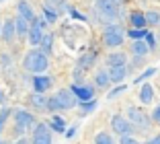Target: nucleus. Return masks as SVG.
<instances>
[{
	"mask_svg": "<svg viewBox=\"0 0 160 144\" xmlns=\"http://www.w3.org/2000/svg\"><path fill=\"white\" fill-rule=\"evenodd\" d=\"M150 142H152V144H160V134H156V136H154V138H152V140H150Z\"/></svg>",
	"mask_w": 160,
	"mask_h": 144,
	"instance_id": "79ce46f5",
	"label": "nucleus"
},
{
	"mask_svg": "<svg viewBox=\"0 0 160 144\" xmlns=\"http://www.w3.org/2000/svg\"><path fill=\"white\" fill-rule=\"evenodd\" d=\"M94 84L99 88H107L111 84V76H109V70H97L94 74Z\"/></svg>",
	"mask_w": 160,
	"mask_h": 144,
	"instance_id": "5701e85b",
	"label": "nucleus"
},
{
	"mask_svg": "<svg viewBox=\"0 0 160 144\" xmlns=\"http://www.w3.org/2000/svg\"><path fill=\"white\" fill-rule=\"evenodd\" d=\"M64 136H66L68 140H70V138H74V136H76V125H70V128L66 130V134H64Z\"/></svg>",
	"mask_w": 160,
	"mask_h": 144,
	"instance_id": "ea45409f",
	"label": "nucleus"
},
{
	"mask_svg": "<svg viewBox=\"0 0 160 144\" xmlns=\"http://www.w3.org/2000/svg\"><path fill=\"white\" fill-rule=\"evenodd\" d=\"M123 39H125V31H123L121 25L117 23H109L103 31V43L109 50H117L119 45H123Z\"/></svg>",
	"mask_w": 160,
	"mask_h": 144,
	"instance_id": "f03ea898",
	"label": "nucleus"
},
{
	"mask_svg": "<svg viewBox=\"0 0 160 144\" xmlns=\"http://www.w3.org/2000/svg\"><path fill=\"white\" fill-rule=\"evenodd\" d=\"M14 144H31V140H27V138H21V140H17Z\"/></svg>",
	"mask_w": 160,
	"mask_h": 144,
	"instance_id": "a19ab883",
	"label": "nucleus"
},
{
	"mask_svg": "<svg viewBox=\"0 0 160 144\" xmlns=\"http://www.w3.org/2000/svg\"><path fill=\"white\" fill-rule=\"evenodd\" d=\"M94 144H117L113 140V136L109 134V132H99V134L94 136Z\"/></svg>",
	"mask_w": 160,
	"mask_h": 144,
	"instance_id": "bb28decb",
	"label": "nucleus"
},
{
	"mask_svg": "<svg viewBox=\"0 0 160 144\" xmlns=\"http://www.w3.org/2000/svg\"><path fill=\"white\" fill-rule=\"evenodd\" d=\"M70 91L78 97V101H90L94 99V87L92 84H70Z\"/></svg>",
	"mask_w": 160,
	"mask_h": 144,
	"instance_id": "1a4fd4ad",
	"label": "nucleus"
},
{
	"mask_svg": "<svg viewBox=\"0 0 160 144\" xmlns=\"http://www.w3.org/2000/svg\"><path fill=\"white\" fill-rule=\"evenodd\" d=\"M146 23L150 25V27L160 25V13L158 10H146Z\"/></svg>",
	"mask_w": 160,
	"mask_h": 144,
	"instance_id": "c756f323",
	"label": "nucleus"
},
{
	"mask_svg": "<svg viewBox=\"0 0 160 144\" xmlns=\"http://www.w3.org/2000/svg\"><path fill=\"white\" fill-rule=\"evenodd\" d=\"M127 120L133 124V128H138V130H142V132H148L152 121H154L152 115H148L140 107H127Z\"/></svg>",
	"mask_w": 160,
	"mask_h": 144,
	"instance_id": "20e7f679",
	"label": "nucleus"
},
{
	"mask_svg": "<svg viewBox=\"0 0 160 144\" xmlns=\"http://www.w3.org/2000/svg\"><path fill=\"white\" fill-rule=\"evenodd\" d=\"M12 113H14V109H10V107H4V109H0V132L4 130L6 121L12 117Z\"/></svg>",
	"mask_w": 160,
	"mask_h": 144,
	"instance_id": "c85d7f7f",
	"label": "nucleus"
},
{
	"mask_svg": "<svg viewBox=\"0 0 160 144\" xmlns=\"http://www.w3.org/2000/svg\"><path fill=\"white\" fill-rule=\"evenodd\" d=\"M125 91H127V87H125V84H117V87H115L113 91H111V93L107 95V97H109V99H115V97H119L121 93H125Z\"/></svg>",
	"mask_w": 160,
	"mask_h": 144,
	"instance_id": "f704fd0d",
	"label": "nucleus"
},
{
	"mask_svg": "<svg viewBox=\"0 0 160 144\" xmlns=\"http://www.w3.org/2000/svg\"><path fill=\"white\" fill-rule=\"evenodd\" d=\"M146 43H148V47H150V50H156V37H154V33L148 31V35H146Z\"/></svg>",
	"mask_w": 160,
	"mask_h": 144,
	"instance_id": "c9c22d12",
	"label": "nucleus"
},
{
	"mask_svg": "<svg viewBox=\"0 0 160 144\" xmlns=\"http://www.w3.org/2000/svg\"><path fill=\"white\" fill-rule=\"evenodd\" d=\"M0 64H2V68L4 70H10V66H12V58H10V54H0Z\"/></svg>",
	"mask_w": 160,
	"mask_h": 144,
	"instance_id": "473e14b6",
	"label": "nucleus"
},
{
	"mask_svg": "<svg viewBox=\"0 0 160 144\" xmlns=\"http://www.w3.org/2000/svg\"><path fill=\"white\" fill-rule=\"evenodd\" d=\"M138 99H140L142 105H150L154 101V87L150 83H144L140 88V93H138Z\"/></svg>",
	"mask_w": 160,
	"mask_h": 144,
	"instance_id": "4468645a",
	"label": "nucleus"
},
{
	"mask_svg": "<svg viewBox=\"0 0 160 144\" xmlns=\"http://www.w3.org/2000/svg\"><path fill=\"white\" fill-rule=\"evenodd\" d=\"M111 130H113L115 134L121 138V136H132L136 128H133V124L127 120L125 115H119V113H115V115L111 117Z\"/></svg>",
	"mask_w": 160,
	"mask_h": 144,
	"instance_id": "423d86ee",
	"label": "nucleus"
},
{
	"mask_svg": "<svg viewBox=\"0 0 160 144\" xmlns=\"http://www.w3.org/2000/svg\"><path fill=\"white\" fill-rule=\"evenodd\" d=\"M0 37H2V21H0Z\"/></svg>",
	"mask_w": 160,
	"mask_h": 144,
	"instance_id": "c03bdc74",
	"label": "nucleus"
},
{
	"mask_svg": "<svg viewBox=\"0 0 160 144\" xmlns=\"http://www.w3.org/2000/svg\"><path fill=\"white\" fill-rule=\"evenodd\" d=\"M97 58H99V51H97V50H88V51H84V54L78 58V64H76V66H78V68H82L86 72L88 68H92V66H94Z\"/></svg>",
	"mask_w": 160,
	"mask_h": 144,
	"instance_id": "9b49d317",
	"label": "nucleus"
},
{
	"mask_svg": "<svg viewBox=\"0 0 160 144\" xmlns=\"http://www.w3.org/2000/svg\"><path fill=\"white\" fill-rule=\"evenodd\" d=\"M0 99H2V93H0Z\"/></svg>",
	"mask_w": 160,
	"mask_h": 144,
	"instance_id": "de8ad7c7",
	"label": "nucleus"
},
{
	"mask_svg": "<svg viewBox=\"0 0 160 144\" xmlns=\"http://www.w3.org/2000/svg\"><path fill=\"white\" fill-rule=\"evenodd\" d=\"M52 76H47V74H35L33 78H31V84H33L35 88V93H47L49 88H52Z\"/></svg>",
	"mask_w": 160,
	"mask_h": 144,
	"instance_id": "9d476101",
	"label": "nucleus"
},
{
	"mask_svg": "<svg viewBox=\"0 0 160 144\" xmlns=\"http://www.w3.org/2000/svg\"><path fill=\"white\" fill-rule=\"evenodd\" d=\"M14 37H17V25H14V19H8L2 25V39L6 43H12Z\"/></svg>",
	"mask_w": 160,
	"mask_h": 144,
	"instance_id": "dca6fc26",
	"label": "nucleus"
},
{
	"mask_svg": "<svg viewBox=\"0 0 160 144\" xmlns=\"http://www.w3.org/2000/svg\"><path fill=\"white\" fill-rule=\"evenodd\" d=\"M80 105V109H82V115H88V113H92L94 109H97V99H90V101H80L78 103Z\"/></svg>",
	"mask_w": 160,
	"mask_h": 144,
	"instance_id": "a878e982",
	"label": "nucleus"
},
{
	"mask_svg": "<svg viewBox=\"0 0 160 144\" xmlns=\"http://www.w3.org/2000/svg\"><path fill=\"white\" fill-rule=\"evenodd\" d=\"M113 2H117V4H119V6H121V4H123V2H125V0H113Z\"/></svg>",
	"mask_w": 160,
	"mask_h": 144,
	"instance_id": "37998d69",
	"label": "nucleus"
},
{
	"mask_svg": "<svg viewBox=\"0 0 160 144\" xmlns=\"http://www.w3.org/2000/svg\"><path fill=\"white\" fill-rule=\"evenodd\" d=\"M107 66L113 68V66H127V56L123 51H111L107 56Z\"/></svg>",
	"mask_w": 160,
	"mask_h": 144,
	"instance_id": "f3484780",
	"label": "nucleus"
},
{
	"mask_svg": "<svg viewBox=\"0 0 160 144\" xmlns=\"http://www.w3.org/2000/svg\"><path fill=\"white\" fill-rule=\"evenodd\" d=\"M0 144H6V142H2V140H0Z\"/></svg>",
	"mask_w": 160,
	"mask_h": 144,
	"instance_id": "49530a36",
	"label": "nucleus"
},
{
	"mask_svg": "<svg viewBox=\"0 0 160 144\" xmlns=\"http://www.w3.org/2000/svg\"><path fill=\"white\" fill-rule=\"evenodd\" d=\"M119 144H142V142H138L133 136H121V138H119Z\"/></svg>",
	"mask_w": 160,
	"mask_h": 144,
	"instance_id": "e433bc0d",
	"label": "nucleus"
},
{
	"mask_svg": "<svg viewBox=\"0 0 160 144\" xmlns=\"http://www.w3.org/2000/svg\"><path fill=\"white\" fill-rule=\"evenodd\" d=\"M17 8H19V14L23 17V19H27L29 23H33V21L37 19L35 10L31 8V4H29L27 0H19V2H17Z\"/></svg>",
	"mask_w": 160,
	"mask_h": 144,
	"instance_id": "2eb2a0df",
	"label": "nucleus"
},
{
	"mask_svg": "<svg viewBox=\"0 0 160 144\" xmlns=\"http://www.w3.org/2000/svg\"><path fill=\"white\" fill-rule=\"evenodd\" d=\"M12 117H14V121H17V132H19V134H23V132H27V130H33L35 125H37V117L31 111H27V109H14Z\"/></svg>",
	"mask_w": 160,
	"mask_h": 144,
	"instance_id": "39448f33",
	"label": "nucleus"
},
{
	"mask_svg": "<svg viewBox=\"0 0 160 144\" xmlns=\"http://www.w3.org/2000/svg\"><path fill=\"white\" fill-rule=\"evenodd\" d=\"M152 120H154V124L160 125V105L154 107V111H152Z\"/></svg>",
	"mask_w": 160,
	"mask_h": 144,
	"instance_id": "58836bf2",
	"label": "nucleus"
},
{
	"mask_svg": "<svg viewBox=\"0 0 160 144\" xmlns=\"http://www.w3.org/2000/svg\"><path fill=\"white\" fill-rule=\"evenodd\" d=\"M39 50L45 54V56H52L53 54V35L52 33H45L41 39V43H39Z\"/></svg>",
	"mask_w": 160,
	"mask_h": 144,
	"instance_id": "b1692460",
	"label": "nucleus"
},
{
	"mask_svg": "<svg viewBox=\"0 0 160 144\" xmlns=\"http://www.w3.org/2000/svg\"><path fill=\"white\" fill-rule=\"evenodd\" d=\"M94 8L99 13L101 21H109V23H113L121 17V6L113 0H94Z\"/></svg>",
	"mask_w": 160,
	"mask_h": 144,
	"instance_id": "7ed1b4c3",
	"label": "nucleus"
},
{
	"mask_svg": "<svg viewBox=\"0 0 160 144\" xmlns=\"http://www.w3.org/2000/svg\"><path fill=\"white\" fill-rule=\"evenodd\" d=\"M49 128H52L53 132H58V134H66V130H68V125H66V121L62 120L58 113H53L52 117H49Z\"/></svg>",
	"mask_w": 160,
	"mask_h": 144,
	"instance_id": "aec40b11",
	"label": "nucleus"
},
{
	"mask_svg": "<svg viewBox=\"0 0 160 144\" xmlns=\"http://www.w3.org/2000/svg\"><path fill=\"white\" fill-rule=\"evenodd\" d=\"M31 144H52V128H49V124L37 121V125L33 128V134H31Z\"/></svg>",
	"mask_w": 160,
	"mask_h": 144,
	"instance_id": "0eeeda50",
	"label": "nucleus"
},
{
	"mask_svg": "<svg viewBox=\"0 0 160 144\" xmlns=\"http://www.w3.org/2000/svg\"><path fill=\"white\" fill-rule=\"evenodd\" d=\"M43 35H45V33H43V29H41V25H39V21L35 19L33 23H31V29H29V43H31V45H35V47H39V43H41V39H43Z\"/></svg>",
	"mask_w": 160,
	"mask_h": 144,
	"instance_id": "f8f14e48",
	"label": "nucleus"
},
{
	"mask_svg": "<svg viewBox=\"0 0 160 144\" xmlns=\"http://www.w3.org/2000/svg\"><path fill=\"white\" fill-rule=\"evenodd\" d=\"M47 111L52 113H56V111H64V109H62V105H60V101H58V97L56 95H52V97H47Z\"/></svg>",
	"mask_w": 160,
	"mask_h": 144,
	"instance_id": "cd10ccee",
	"label": "nucleus"
},
{
	"mask_svg": "<svg viewBox=\"0 0 160 144\" xmlns=\"http://www.w3.org/2000/svg\"><path fill=\"white\" fill-rule=\"evenodd\" d=\"M56 97H58V101H60V105H62L64 111H66V109H72V107H76L80 103L78 97L72 93L70 88H60V91L56 93Z\"/></svg>",
	"mask_w": 160,
	"mask_h": 144,
	"instance_id": "6e6552de",
	"label": "nucleus"
},
{
	"mask_svg": "<svg viewBox=\"0 0 160 144\" xmlns=\"http://www.w3.org/2000/svg\"><path fill=\"white\" fill-rule=\"evenodd\" d=\"M129 23H132L133 29H146V13H142V10H132L129 14Z\"/></svg>",
	"mask_w": 160,
	"mask_h": 144,
	"instance_id": "a211bd4d",
	"label": "nucleus"
},
{
	"mask_svg": "<svg viewBox=\"0 0 160 144\" xmlns=\"http://www.w3.org/2000/svg\"><path fill=\"white\" fill-rule=\"evenodd\" d=\"M148 51H150V47H148L146 39H138V41L132 43V54L133 56H140V58H146Z\"/></svg>",
	"mask_w": 160,
	"mask_h": 144,
	"instance_id": "412c9836",
	"label": "nucleus"
},
{
	"mask_svg": "<svg viewBox=\"0 0 160 144\" xmlns=\"http://www.w3.org/2000/svg\"><path fill=\"white\" fill-rule=\"evenodd\" d=\"M47 4L56 6L58 10H70V6L66 4V0H47Z\"/></svg>",
	"mask_w": 160,
	"mask_h": 144,
	"instance_id": "72a5a7b5",
	"label": "nucleus"
},
{
	"mask_svg": "<svg viewBox=\"0 0 160 144\" xmlns=\"http://www.w3.org/2000/svg\"><path fill=\"white\" fill-rule=\"evenodd\" d=\"M29 103L35 107V109H39V111H47V97L41 93H35L29 97Z\"/></svg>",
	"mask_w": 160,
	"mask_h": 144,
	"instance_id": "4be33fe9",
	"label": "nucleus"
},
{
	"mask_svg": "<svg viewBox=\"0 0 160 144\" xmlns=\"http://www.w3.org/2000/svg\"><path fill=\"white\" fill-rule=\"evenodd\" d=\"M68 14H70V17H74V19H78V21H86V17H84V14H80L78 10H76V8H72V6H70V10H68Z\"/></svg>",
	"mask_w": 160,
	"mask_h": 144,
	"instance_id": "4c0bfd02",
	"label": "nucleus"
},
{
	"mask_svg": "<svg viewBox=\"0 0 160 144\" xmlns=\"http://www.w3.org/2000/svg\"><path fill=\"white\" fill-rule=\"evenodd\" d=\"M43 17L47 19L49 25H53L58 21V17H60V10H58L56 6H52V4H47V2H45V4H43Z\"/></svg>",
	"mask_w": 160,
	"mask_h": 144,
	"instance_id": "393cba45",
	"label": "nucleus"
},
{
	"mask_svg": "<svg viewBox=\"0 0 160 144\" xmlns=\"http://www.w3.org/2000/svg\"><path fill=\"white\" fill-rule=\"evenodd\" d=\"M127 72H129V66H113V68H109V76H111V83H115V84H123V80L127 78Z\"/></svg>",
	"mask_w": 160,
	"mask_h": 144,
	"instance_id": "ddd939ff",
	"label": "nucleus"
},
{
	"mask_svg": "<svg viewBox=\"0 0 160 144\" xmlns=\"http://www.w3.org/2000/svg\"><path fill=\"white\" fill-rule=\"evenodd\" d=\"M146 35H148V29H127V37H132L133 41L146 39Z\"/></svg>",
	"mask_w": 160,
	"mask_h": 144,
	"instance_id": "7c9ffc66",
	"label": "nucleus"
},
{
	"mask_svg": "<svg viewBox=\"0 0 160 144\" xmlns=\"http://www.w3.org/2000/svg\"><path fill=\"white\" fill-rule=\"evenodd\" d=\"M14 25H17V37H27L29 35V29H31V23L27 19H23L21 14H17V19H14Z\"/></svg>",
	"mask_w": 160,
	"mask_h": 144,
	"instance_id": "6ab92c4d",
	"label": "nucleus"
},
{
	"mask_svg": "<svg viewBox=\"0 0 160 144\" xmlns=\"http://www.w3.org/2000/svg\"><path fill=\"white\" fill-rule=\"evenodd\" d=\"M154 74H156V68H154V66H152V68H146L140 76H138V78H133V83H136V84H144L148 78H150V76H154Z\"/></svg>",
	"mask_w": 160,
	"mask_h": 144,
	"instance_id": "2f4dec72",
	"label": "nucleus"
},
{
	"mask_svg": "<svg viewBox=\"0 0 160 144\" xmlns=\"http://www.w3.org/2000/svg\"><path fill=\"white\" fill-rule=\"evenodd\" d=\"M0 2H4V0H0Z\"/></svg>",
	"mask_w": 160,
	"mask_h": 144,
	"instance_id": "09e8293b",
	"label": "nucleus"
},
{
	"mask_svg": "<svg viewBox=\"0 0 160 144\" xmlns=\"http://www.w3.org/2000/svg\"><path fill=\"white\" fill-rule=\"evenodd\" d=\"M144 144H152V142H150V140H148V142H144Z\"/></svg>",
	"mask_w": 160,
	"mask_h": 144,
	"instance_id": "a18cd8bd",
	"label": "nucleus"
},
{
	"mask_svg": "<svg viewBox=\"0 0 160 144\" xmlns=\"http://www.w3.org/2000/svg\"><path fill=\"white\" fill-rule=\"evenodd\" d=\"M23 68L31 74H43L47 68H49V56H45L39 47H33V50H29L23 58Z\"/></svg>",
	"mask_w": 160,
	"mask_h": 144,
	"instance_id": "f257e3e1",
	"label": "nucleus"
}]
</instances>
